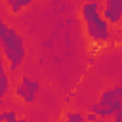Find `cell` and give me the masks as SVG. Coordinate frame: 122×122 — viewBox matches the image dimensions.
Listing matches in <instances>:
<instances>
[{"mask_svg":"<svg viewBox=\"0 0 122 122\" xmlns=\"http://www.w3.org/2000/svg\"><path fill=\"white\" fill-rule=\"evenodd\" d=\"M82 27H84V34L90 42V46L93 48H105L112 42V29L109 25V21L103 17L101 13V4L97 0H86L82 2L80 10H78Z\"/></svg>","mask_w":122,"mask_h":122,"instance_id":"cell-1","label":"cell"},{"mask_svg":"<svg viewBox=\"0 0 122 122\" xmlns=\"http://www.w3.org/2000/svg\"><path fill=\"white\" fill-rule=\"evenodd\" d=\"M0 53L4 55L6 65L11 74L21 71L29 55L25 36L13 25H10L2 15H0Z\"/></svg>","mask_w":122,"mask_h":122,"instance_id":"cell-2","label":"cell"},{"mask_svg":"<svg viewBox=\"0 0 122 122\" xmlns=\"http://www.w3.org/2000/svg\"><path fill=\"white\" fill-rule=\"evenodd\" d=\"M118 111H122V84L103 88L97 99L90 105V112H93L101 120H112Z\"/></svg>","mask_w":122,"mask_h":122,"instance_id":"cell-3","label":"cell"},{"mask_svg":"<svg viewBox=\"0 0 122 122\" xmlns=\"http://www.w3.org/2000/svg\"><path fill=\"white\" fill-rule=\"evenodd\" d=\"M40 92H42V84L29 74H21L19 80L15 82V86H13V97L27 107L36 103Z\"/></svg>","mask_w":122,"mask_h":122,"instance_id":"cell-4","label":"cell"},{"mask_svg":"<svg viewBox=\"0 0 122 122\" xmlns=\"http://www.w3.org/2000/svg\"><path fill=\"white\" fill-rule=\"evenodd\" d=\"M101 13L111 27H120L122 23V0H103Z\"/></svg>","mask_w":122,"mask_h":122,"instance_id":"cell-5","label":"cell"},{"mask_svg":"<svg viewBox=\"0 0 122 122\" xmlns=\"http://www.w3.org/2000/svg\"><path fill=\"white\" fill-rule=\"evenodd\" d=\"M13 93V84H11V72L6 65L4 55L0 53V105H4V101Z\"/></svg>","mask_w":122,"mask_h":122,"instance_id":"cell-6","label":"cell"},{"mask_svg":"<svg viewBox=\"0 0 122 122\" xmlns=\"http://www.w3.org/2000/svg\"><path fill=\"white\" fill-rule=\"evenodd\" d=\"M6 8H8V11L11 13V15H19L23 10H27L30 4H34V2H38V0H0Z\"/></svg>","mask_w":122,"mask_h":122,"instance_id":"cell-7","label":"cell"},{"mask_svg":"<svg viewBox=\"0 0 122 122\" xmlns=\"http://www.w3.org/2000/svg\"><path fill=\"white\" fill-rule=\"evenodd\" d=\"M61 122H88L86 120V114L82 111H74V109H69L63 112V120Z\"/></svg>","mask_w":122,"mask_h":122,"instance_id":"cell-8","label":"cell"},{"mask_svg":"<svg viewBox=\"0 0 122 122\" xmlns=\"http://www.w3.org/2000/svg\"><path fill=\"white\" fill-rule=\"evenodd\" d=\"M4 122H29L25 116H21L15 109H6L4 111Z\"/></svg>","mask_w":122,"mask_h":122,"instance_id":"cell-9","label":"cell"},{"mask_svg":"<svg viewBox=\"0 0 122 122\" xmlns=\"http://www.w3.org/2000/svg\"><path fill=\"white\" fill-rule=\"evenodd\" d=\"M86 120H88V122H95V120H97V116H95L93 112H88V114H86Z\"/></svg>","mask_w":122,"mask_h":122,"instance_id":"cell-10","label":"cell"},{"mask_svg":"<svg viewBox=\"0 0 122 122\" xmlns=\"http://www.w3.org/2000/svg\"><path fill=\"white\" fill-rule=\"evenodd\" d=\"M112 122H122V111H118V112L112 116Z\"/></svg>","mask_w":122,"mask_h":122,"instance_id":"cell-11","label":"cell"},{"mask_svg":"<svg viewBox=\"0 0 122 122\" xmlns=\"http://www.w3.org/2000/svg\"><path fill=\"white\" fill-rule=\"evenodd\" d=\"M0 122H4V111H0Z\"/></svg>","mask_w":122,"mask_h":122,"instance_id":"cell-12","label":"cell"},{"mask_svg":"<svg viewBox=\"0 0 122 122\" xmlns=\"http://www.w3.org/2000/svg\"><path fill=\"white\" fill-rule=\"evenodd\" d=\"M120 34H122V23H120Z\"/></svg>","mask_w":122,"mask_h":122,"instance_id":"cell-13","label":"cell"},{"mask_svg":"<svg viewBox=\"0 0 122 122\" xmlns=\"http://www.w3.org/2000/svg\"><path fill=\"white\" fill-rule=\"evenodd\" d=\"M0 6H2V2H0Z\"/></svg>","mask_w":122,"mask_h":122,"instance_id":"cell-14","label":"cell"}]
</instances>
